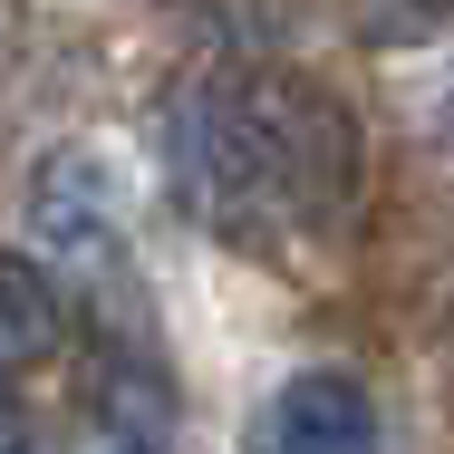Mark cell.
Here are the masks:
<instances>
[{"label":"cell","mask_w":454,"mask_h":454,"mask_svg":"<svg viewBox=\"0 0 454 454\" xmlns=\"http://www.w3.org/2000/svg\"><path fill=\"white\" fill-rule=\"evenodd\" d=\"M0 454H29V416H20L10 387H0Z\"/></svg>","instance_id":"cell-6"},{"label":"cell","mask_w":454,"mask_h":454,"mask_svg":"<svg viewBox=\"0 0 454 454\" xmlns=\"http://www.w3.org/2000/svg\"><path fill=\"white\" fill-rule=\"evenodd\" d=\"M175 184L213 232H242V242L300 232L348 203L358 126L339 97L300 88V78H242L175 116Z\"/></svg>","instance_id":"cell-1"},{"label":"cell","mask_w":454,"mask_h":454,"mask_svg":"<svg viewBox=\"0 0 454 454\" xmlns=\"http://www.w3.org/2000/svg\"><path fill=\"white\" fill-rule=\"evenodd\" d=\"M97 416H106L116 454H175V396H165V367L116 358L106 377H97Z\"/></svg>","instance_id":"cell-5"},{"label":"cell","mask_w":454,"mask_h":454,"mask_svg":"<svg viewBox=\"0 0 454 454\" xmlns=\"http://www.w3.org/2000/svg\"><path fill=\"white\" fill-rule=\"evenodd\" d=\"M252 454H377V396L348 367H300L252 426Z\"/></svg>","instance_id":"cell-2"},{"label":"cell","mask_w":454,"mask_h":454,"mask_svg":"<svg viewBox=\"0 0 454 454\" xmlns=\"http://www.w3.org/2000/svg\"><path fill=\"white\" fill-rule=\"evenodd\" d=\"M29 232L68 262H97L116 242V165L97 145H49L29 175Z\"/></svg>","instance_id":"cell-3"},{"label":"cell","mask_w":454,"mask_h":454,"mask_svg":"<svg viewBox=\"0 0 454 454\" xmlns=\"http://www.w3.org/2000/svg\"><path fill=\"white\" fill-rule=\"evenodd\" d=\"M59 339H68V309H59L49 271L29 252H0V387L29 377L39 358H59Z\"/></svg>","instance_id":"cell-4"}]
</instances>
